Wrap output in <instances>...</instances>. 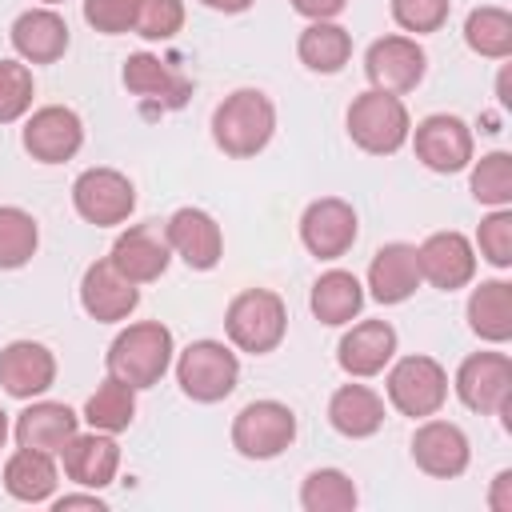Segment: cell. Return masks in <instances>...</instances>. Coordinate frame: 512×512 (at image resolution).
Segmentation results:
<instances>
[{"mask_svg":"<svg viewBox=\"0 0 512 512\" xmlns=\"http://www.w3.org/2000/svg\"><path fill=\"white\" fill-rule=\"evenodd\" d=\"M272 132H276V104L260 88H236L212 112V140L232 160H248L264 152Z\"/></svg>","mask_w":512,"mask_h":512,"instance_id":"1","label":"cell"},{"mask_svg":"<svg viewBox=\"0 0 512 512\" xmlns=\"http://www.w3.org/2000/svg\"><path fill=\"white\" fill-rule=\"evenodd\" d=\"M172 352H176L172 332L160 320H136V324L116 332L104 364H108V376H116L140 392V388L160 384V376L172 364Z\"/></svg>","mask_w":512,"mask_h":512,"instance_id":"2","label":"cell"},{"mask_svg":"<svg viewBox=\"0 0 512 512\" xmlns=\"http://www.w3.org/2000/svg\"><path fill=\"white\" fill-rule=\"evenodd\" d=\"M344 124H348L352 144L368 156L400 152L412 132V116H408L404 100L396 92H380V88H364L360 96H352Z\"/></svg>","mask_w":512,"mask_h":512,"instance_id":"3","label":"cell"},{"mask_svg":"<svg viewBox=\"0 0 512 512\" xmlns=\"http://www.w3.org/2000/svg\"><path fill=\"white\" fill-rule=\"evenodd\" d=\"M224 332H228L232 348H240L248 356L276 352L284 332H288V308H284L280 292H272V288L236 292L228 312H224Z\"/></svg>","mask_w":512,"mask_h":512,"instance_id":"4","label":"cell"},{"mask_svg":"<svg viewBox=\"0 0 512 512\" xmlns=\"http://www.w3.org/2000/svg\"><path fill=\"white\" fill-rule=\"evenodd\" d=\"M240 380V356L224 340H192L176 356V384L196 404H216L232 396Z\"/></svg>","mask_w":512,"mask_h":512,"instance_id":"5","label":"cell"},{"mask_svg":"<svg viewBox=\"0 0 512 512\" xmlns=\"http://www.w3.org/2000/svg\"><path fill=\"white\" fill-rule=\"evenodd\" d=\"M384 388H388V404L400 416L424 420V416H436L444 408V400H448V372H444L440 360L416 352V356H400L388 368Z\"/></svg>","mask_w":512,"mask_h":512,"instance_id":"6","label":"cell"},{"mask_svg":"<svg viewBox=\"0 0 512 512\" xmlns=\"http://www.w3.org/2000/svg\"><path fill=\"white\" fill-rule=\"evenodd\" d=\"M296 440V412L280 400H252L232 420V448L244 460H272Z\"/></svg>","mask_w":512,"mask_h":512,"instance_id":"7","label":"cell"},{"mask_svg":"<svg viewBox=\"0 0 512 512\" xmlns=\"http://www.w3.org/2000/svg\"><path fill=\"white\" fill-rule=\"evenodd\" d=\"M456 396L464 408L492 416V412H512V360L504 352H472L460 360L456 380H452Z\"/></svg>","mask_w":512,"mask_h":512,"instance_id":"8","label":"cell"},{"mask_svg":"<svg viewBox=\"0 0 512 512\" xmlns=\"http://www.w3.org/2000/svg\"><path fill=\"white\" fill-rule=\"evenodd\" d=\"M72 208H76L80 220H88L96 228H116L132 216L136 188L116 168H84L72 180Z\"/></svg>","mask_w":512,"mask_h":512,"instance_id":"9","label":"cell"},{"mask_svg":"<svg viewBox=\"0 0 512 512\" xmlns=\"http://www.w3.org/2000/svg\"><path fill=\"white\" fill-rule=\"evenodd\" d=\"M412 148H416V160L428 168V172H440V176H452V172H464L476 156H472V128L452 116V112H432L424 116L412 132H408Z\"/></svg>","mask_w":512,"mask_h":512,"instance_id":"10","label":"cell"},{"mask_svg":"<svg viewBox=\"0 0 512 512\" xmlns=\"http://www.w3.org/2000/svg\"><path fill=\"white\" fill-rule=\"evenodd\" d=\"M424 72H428V56H424V48L416 44V36L392 32V36L372 40L368 52H364V76H368V84L380 88V92L404 96V92H412V88L424 80Z\"/></svg>","mask_w":512,"mask_h":512,"instance_id":"11","label":"cell"},{"mask_svg":"<svg viewBox=\"0 0 512 512\" xmlns=\"http://www.w3.org/2000/svg\"><path fill=\"white\" fill-rule=\"evenodd\" d=\"M360 236L356 208L340 196H320L300 212V244L316 260H340Z\"/></svg>","mask_w":512,"mask_h":512,"instance_id":"12","label":"cell"},{"mask_svg":"<svg viewBox=\"0 0 512 512\" xmlns=\"http://www.w3.org/2000/svg\"><path fill=\"white\" fill-rule=\"evenodd\" d=\"M20 144L32 160L40 164H64L80 152L84 144V124L72 108L64 104H44L36 108L28 120H24V132H20Z\"/></svg>","mask_w":512,"mask_h":512,"instance_id":"13","label":"cell"},{"mask_svg":"<svg viewBox=\"0 0 512 512\" xmlns=\"http://www.w3.org/2000/svg\"><path fill=\"white\" fill-rule=\"evenodd\" d=\"M412 460L420 472H428L436 480H456V476H464V468L472 460V444L460 424L424 416L420 428L412 432Z\"/></svg>","mask_w":512,"mask_h":512,"instance_id":"14","label":"cell"},{"mask_svg":"<svg viewBox=\"0 0 512 512\" xmlns=\"http://www.w3.org/2000/svg\"><path fill=\"white\" fill-rule=\"evenodd\" d=\"M120 80H124V88H128L136 100L156 104L160 112H176V108H184L188 96H192V80H188L180 68H172L168 60L152 56V52H132V56L124 60Z\"/></svg>","mask_w":512,"mask_h":512,"instance_id":"15","label":"cell"},{"mask_svg":"<svg viewBox=\"0 0 512 512\" xmlns=\"http://www.w3.org/2000/svg\"><path fill=\"white\" fill-rule=\"evenodd\" d=\"M416 260H420V276L440 288V292H456V288H468L472 276H476V248L464 232L456 228H444V232H432L420 248H416Z\"/></svg>","mask_w":512,"mask_h":512,"instance_id":"16","label":"cell"},{"mask_svg":"<svg viewBox=\"0 0 512 512\" xmlns=\"http://www.w3.org/2000/svg\"><path fill=\"white\" fill-rule=\"evenodd\" d=\"M140 304V284H132L124 272H116V264L104 256V260H92L80 276V308L100 320V324H120L136 312Z\"/></svg>","mask_w":512,"mask_h":512,"instance_id":"17","label":"cell"},{"mask_svg":"<svg viewBox=\"0 0 512 512\" xmlns=\"http://www.w3.org/2000/svg\"><path fill=\"white\" fill-rule=\"evenodd\" d=\"M172 256H180L192 272H208L224 256V232L204 208H176L164 224Z\"/></svg>","mask_w":512,"mask_h":512,"instance_id":"18","label":"cell"},{"mask_svg":"<svg viewBox=\"0 0 512 512\" xmlns=\"http://www.w3.org/2000/svg\"><path fill=\"white\" fill-rule=\"evenodd\" d=\"M56 384V356L40 340H12L0 348V388L16 400H36Z\"/></svg>","mask_w":512,"mask_h":512,"instance_id":"19","label":"cell"},{"mask_svg":"<svg viewBox=\"0 0 512 512\" xmlns=\"http://www.w3.org/2000/svg\"><path fill=\"white\" fill-rule=\"evenodd\" d=\"M108 260L116 264V272H124L132 284H152L168 272L172 264V248L168 236L156 224H132L112 240Z\"/></svg>","mask_w":512,"mask_h":512,"instance_id":"20","label":"cell"},{"mask_svg":"<svg viewBox=\"0 0 512 512\" xmlns=\"http://www.w3.org/2000/svg\"><path fill=\"white\" fill-rule=\"evenodd\" d=\"M396 356V328L388 320H360L352 324L336 344V364L352 380L380 376Z\"/></svg>","mask_w":512,"mask_h":512,"instance_id":"21","label":"cell"},{"mask_svg":"<svg viewBox=\"0 0 512 512\" xmlns=\"http://www.w3.org/2000/svg\"><path fill=\"white\" fill-rule=\"evenodd\" d=\"M60 460H64V476L80 488H108L116 480V468H120V444L112 432H76L64 448H60Z\"/></svg>","mask_w":512,"mask_h":512,"instance_id":"22","label":"cell"},{"mask_svg":"<svg viewBox=\"0 0 512 512\" xmlns=\"http://www.w3.org/2000/svg\"><path fill=\"white\" fill-rule=\"evenodd\" d=\"M8 40L24 64H56L68 52V20L56 8L40 4L12 20Z\"/></svg>","mask_w":512,"mask_h":512,"instance_id":"23","label":"cell"},{"mask_svg":"<svg viewBox=\"0 0 512 512\" xmlns=\"http://www.w3.org/2000/svg\"><path fill=\"white\" fill-rule=\"evenodd\" d=\"M76 432H80V416L60 400H28V408L16 412V424H12V436L20 448H36L52 456H60V448Z\"/></svg>","mask_w":512,"mask_h":512,"instance_id":"24","label":"cell"},{"mask_svg":"<svg viewBox=\"0 0 512 512\" xmlns=\"http://www.w3.org/2000/svg\"><path fill=\"white\" fill-rule=\"evenodd\" d=\"M420 284H424V276H420L416 244L392 240V244L376 248L372 264H368V292H372V300H380V304H404Z\"/></svg>","mask_w":512,"mask_h":512,"instance_id":"25","label":"cell"},{"mask_svg":"<svg viewBox=\"0 0 512 512\" xmlns=\"http://www.w3.org/2000/svg\"><path fill=\"white\" fill-rule=\"evenodd\" d=\"M328 424L348 440H368L384 428V396L368 384H340L328 400Z\"/></svg>","mask_w":512,"mask_h":512,"instance_id":"26","label":"cell"},{"mask_svg":"<svg viewBox=\"0 0 512 512\" xmlns=\"http://www.w3.org/2000/svg\"><path fill=\"white\" fill-rule=\"evenodd\" d=\"M4 492L20 504H44L56 496V484H60V472H56V460L52 452H36V448H20L4 460Z\"/></svg>","mask_w":512,"mask_h":512,"instance_id":"27","label":"cell"},{"mask_svg":"<svg viewBox=\"0 0 512 512\" xmlns=\"http://www.w3.org/2000/svg\"><path fill=\"white\" fill-rule=\"evenodd\" d=\"M308 308L320 324L328 328H340V324H352L364 308V284L344 272V268H328L316 284H312V296H308Z\"/></svg>","mask_w":512,"mask_h":512,"instance_id":"28","label":"cell"},{"mask_svg":"<svg viewBox=\"0 0 512 512\" xmlns=\"http://www.w3.org/2000/svg\"><path fill=\"white\" fill-rule=\"evenodd\" d=\"M468 328L484 344L512 340V284L508 280H480L468 296Z\"/></svg>","mask_w":512,"mask_h":512,"instance_id":"29","label":"cell"},{"mask_svg":"<svg viewBox=\"0 0 512 512\" xmlns=\"http://www.w3.org/2000/svg\"><path fill=\"white\" fill-rule=\"evenodd\" d=\"M296 56L308 72L336 76L352 60V32L340 28L336 20H308V28L296 40Z\"/></svg>","mask_w":512,"mask_h":512,"instance_id":"30","label":"cell"},{"mask_svg":"<svg viewBox=\"0 0 512 512\" xmlns=\"http://www.w3.org/2000/svg\"><path fill=\"white\" fill-rule=\"evenodd\" d=\"M84 420L96 432H112V436L124 432L136 420V388L116 376H104L96 384V392L84 400Z\"/></svg>","mask_w":512,"mask_h":512,"instance_id":"31","label":"cell"},{"mask_svg":"<svg viewBox=\"0 0 512 512\" xmlns=\"http://www.w3.org/2000/svg\"><path fill=\"white\" fill-rule=\"evenodd\" d=\"M464 44L476 56L508 60L512 56V12L496 4H480L464 16Z\"/></svg>","mask_w":512,"mask_h":512,"instance_id":"32","label":"cell"},{"mask_svg":"<svg viewBox=\"0 0 512 512\" xmlns=\"http://www.w3.org/2000/svg\"><path fill=\"white\" fill-rule=\"evenodd\" d=\"M360 504V492L348 472L340 468H312L300 484V508L304 512H352Z\"/></svg>","mask_w":512,"mask_h":512,"instance_id":"33","label":"cell"},{"mask_svg":"<svg viewBox=\"0 0 512 512\" xmlns=\"http://www.w3.org/2000/svg\"><path fill=\"white\" fill-rule=\"evenodd\" d=\"M40 248V224L16 204H0V272L24 268Z\"/></svg>","mask_w":512,"mask_h":512,"instance_id":"34","label":"cell"},{"mask_svg":"<svg viewBox=\"0 0 512 512\" xmlns=\"http://www.w3.org/2000/svg\"><path fill=\"white\" fill-rule=\"evenodd\" d=\"M472 168V196L476 204H488V208H508L512 204V156L508 152H488L480 160L468 164Z\"/></svg>","mask_w":512,"mask_h":512,"instance_id":"35","label":"cell"},{"mask_svg":"<svg viewBox=\"0 0 512 512\" xmlns=\"http://www.w3.org/2000/svg\"><path fill=\"white\" fill-rule=\"evenodd\" d=\"M32 96V68L24 60H0V124H16L20 116H28Z\"/></svg>","mask_w":512,"mask_h":512,"instance_id":"36","label":"cell"},{"mask_svg":"<svg viewBox=\"0 0 512 512\" xmlns=\"http://www.w3.org/2000/svg\"><path fill=\"white\" fill-rule=\"evenodd\" d=\"M476 248L492 268H508L512 264V212L508 208H492L480 228H476Z\"/></svg>","mask_w":512,"mask_h":512,"instance_id":"37","label":"cell"},{"mask_svg":"<svg viewBox=\"0 0 512 512\" xmlns=\"http://www.w3.org/2000/svg\"><path fill=\"white\" fill-rule=\"evenodd\" d=\"M184 28V0H140L136 36L144 40H172Z\"/></svg>","mask_w":512,"mask_h":512,"instance_id":"38","label":"cell"},{"mask_svg":"<svg viewBox=\"0 0 512 512\" xmlns=\"http://www.w3.org/2000/svg\"><path fill=\"white\" fill-rule=\"evenodd\" d=\"M448 12L452 0H392V20L412 36L440 32L448 24Z\"/></svg>","mask_w":512,"mask_h":512,"instance_id":"39","label":"cell"},{"mask_svg":"<svg viewBox=\"0 0 512 512\" xmlns=\"http://www.w3.org/2000/svg\"><path fill=\"white\" fill-rule=\"evenodd\" d=\"M136 12L140 0H84V20L88 28L104 32V36H124L136 28Z\"/></svg>","mask_w":512,"mask_h":512,"instance_id":"40","label":"cell"},{"mask_svg":"<svg viewBox=\"0 0 512 512\" xmlns=\"http://www.w3.org/2000/svg\"><path fill=\"white\" fill-rule=\"evenodd\" d=\"M292 8L304 20H336L348 8V0H292Z\"/></svg>","mask_w":512,"mask_h":512,"instance_id":"41","label":"cell"},{"mask_svg":"<svg viewBox=\"0 0 512 512\" xmlns=\"http://www.w3.org/2000/svg\"><path fill=\"white\" fill-rule=\"evenodd\" d=\"M56 512H68V508H92V512H108V504L88 488V492H68V496H56L52 500Z\"/></svg>","mask_w":512,"mask_h":512,"instance_id":"42","label":"cell"},{"mask_svg":"<svg viewBox=\"0 0 512 512\" xmlns=\"http://www.w3.org/2000/svg\"><path fill=\"white\" fill-rule=\"evenodd\" d=\"M488 504H492V512H512V472L508 468L496 472L492 492H488Z\"/></svg>","mask_w":512,"mask_h":512,"instance_id":"43","label":"cell"},{"mask_svg":"<svg viewBox=\"0 0 512 512\" xmlns=\"http://www.w3.org/2000/svg\"><path fill=\"white\" fill-rule=\"evenodd\" d=\"M204 8H212V12H224V16H236V12H248L256 0H200Z\"/></svg>","mask_w":512,"mask_h":512,"instance_id":"44","label":"cell"},{"mask_svg":"<svg viewBox=\"0 0 512 512\" xmlns=\"http://www.w3.org/2000/svg\"><path fill=\"white\" fill-rule=\"evenodd\" d=\"M8 432H12V420H8V412L0 408V448L8 444Z\"/></svg>","mask_w":512,"mask_h":512,"instance_id":"45","label":"cell"},{"mask_svg":"<svg viewBox=\"0 0 512 512\" xmlns=\"http://www.w3.org/2000/svg\"><path fill=\"white\" fill-rule=\"evenodd\" d=\"M40 4H48V8H56V4H64V0H40Z\"/></svg>","mask_w":512,"mask_h":512,"instance_id":"46","label":"cell"}]
</instances>
